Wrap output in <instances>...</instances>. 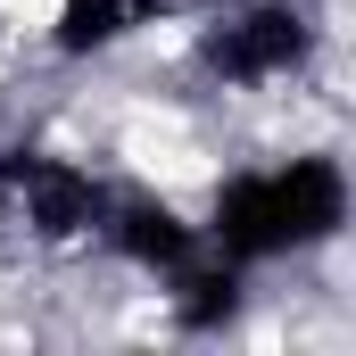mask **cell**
Segmentation results:
<instances>
[{
	"label": "cell",
	"instance_id": "cell-1",
	"mask_svg": "<svg viewBox=\"0 0 356 356\" xmlns=\"http://www.w3.org/2000/svg\"><path fill=\"white\" fill-rule=\"evenodd\" d=\"M340 224H348V182L332 158H290V166H266V175H241L216 191V249L232 266L315 249Z\"/></svg>",
	"mask_w": 356,
	"mask_h": 356
},
{
	"label": "cell",
	"instance_id": "cell-2",
	"mask_svg": "<svg viewBox=\"0 0 356 356\" xmlns=\"http://www.w3.org/2000/svg\"><path fill=\"white\" fill-rule=\"evenodd\" d=\"M8 191L25 199V224L42 241H83L108 224V191L67 158H8Z\"/></svg>",
	"mask_w": 356,
	"mask_h": 356
},
{
	"label": "cell",
	"instance_id": "cell-3",
	"mask_svg": "<svg viewBox=\"0 0 356 356\" xmlns=\"http://www.w3.org/2000/svg\"><path fill=\"white\" fill-rule=\"evenodd\" d=\"M307 17L298 8H249V17H232L216 42H207V67L224 75V83H273V75H290L298 58H307Z\"/></svg>",
	"mask_w": 356,
	"mask_h": 356
},
{
	"label": "cell",
	"instance_id": "cell-4",
	"mask_svg": "<svg viewBox=\"0 0 356 356\" xmlns=\"http://www.w3.org/2000/svg\"><path fill=\"white\" fill-rule=\"evenodd\" d=\"M99 232H108L141 273H182V266H191V249H199V232L182 224L166 199H124V207H108Z\"/></svg>",
	"mask_w": 356,
	"mask_h": 356
},
{
	"label": "cell",
	"instance_id": "cell-5",
	"mask_svg": "<svg viewBox=\"0 0 356 356\" xmlns=\"http://www.w3.org/2000/svg\"><path fill=\"white\" fill-rule=\"evenodd\" d=\"M124 25H141V0H58V50L67 58L108 50Z\"/></svg>",
	"mask_w": 356,
	"mask_h": 356
}]
</instances>
